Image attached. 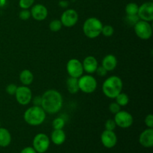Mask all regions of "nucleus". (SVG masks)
Segmentation results:
<instances>
[{
    "label": "nucleus",
    "instance_id": "40",
    "mask_svg": "<svg viewBox=\"0 0 153 153\" xmlns=\"http://www.w3.org/2000/svg\"><path fill=\"white\" fill-rule=\"evenodd\" d=\"M0 126H1V123H0Z\"/></svg>",
    "mask_w": 153,
    "mask_h": 153
},
{
    "label": "nucleus",
    "instance_id": "17",
    "mask_svg": "<svg viewBox=\"0 0 153 153\" xmlns=\"http://www.w3.org/2000/svg\"><path fill=\"white\" fill-rule=\"evenodd\" d=\"M102 66L108 72L113 71L117 66V59L114 55H107L102 61Z\"/></svg>",
    "mask_w": 153,
    "mask_h": 153
},
{
    "label": "nucleus",
    "instance_id": "3",
    "mask_svg": "<svg viewBox=\"0 0 153 153\" xmlns=\"http://www.w3.org/2000/svg\"><path fill=\"white\" fill-rule=\"evenodd\" d=\"M46 113L41 106H31L25 111L23 118L25 122L31 126H37L46 120Z\"/></svg>",
    "mask_w": 153,
    "mask_h": 153
},
{
    "label": "nucleus",
    "instance_id": "4",
    "mask_svg": "<svg viewBox=\"0 0 153 153\" xmlns=\"http://www.w3.org/2000/svg\"><path fill=\"white\" fill-rule=\"evenodd\" d=\"M102 22L96 17H90L83 24V32L90 39L97 38L101 34Z\"/></svg>",
    "mask_w": 153,
    "mask_h": 153
},
{
    "label": "nucleus",
    "instance_id": "25",
    "mask_svg": "<svg viewBox=\"0 0 153 153\" xmlns=\"http://www.w3.org/2000/svg\"><path fill=\"white\" fill-rule=\"evenodd\" d=\"M64 126H65V121L61 117L55 118L52 121V127L54 129H63Z\"/></svg>",
    "mask_w": 153,
    "mask_h": 153
},
{
    "label": "nucleus",
    "instance_id": "30",
    "mask_svg": "<svg viewBox=\"0 0 153 153\" xmlns=\"http://www.w3.org/2000/svg\"><path fill=\"white\" fill-rule=\"evenodd\" d=\"M31 11L28 9H22L19 13V19L22 20H27L31 17Z\"/></svg>",
    "mask_w": 153,
    "mask_h": 153
},
{
    "label": "nucleus",
    "instance_id": "12",
    "mask_svg": "<svg viewBox=\"0 0 153 153\" xmlns=\"http://www.w3.org/2000/svg\"><path fill=\"white\" fill-rule=\"evenodd\" d=\"M137 16L140 20L152 22L153 20V2L147 1L139 6Z\"/></svg>",
    "mask_w": 153,
    "mask_h": 153
},
{
    "label": "nucleus",
    "instance_id": "6",
    "mask_svg": "<svg viewBox=\"0 0 153 153\" xmlns=\"http://www.w3.org/2000/svg\"><path fill=\"white\" fill-rule=\"evenodd\" d=\"M134 32L136 35L141 40H149L152 35V28L149 22L139 20L134 25Z\"/></svg>",
    "mask_w": 153,
    "mask_h": 153
},
{
    "label": "nucleus",
    "instance_id": "32",
    "mask_svg": "<svg viewBox=\"0 0 153 153\" xmlns=\"http://www.w3.org/2000/svg\"><path fill=\"white\" fill-rule=\"evenodd\" d=\"M16 89H17V86L15 84H10L7 85L5 88V91L7 94L10 96H14L15 93H16Z\"/></svg>",
    "mask_w": 153,
    "mask_h": 153
},
{
    "label": "nucleus",
    "instance_id": "19",
    "mask_svg": "<svg viewBox=\"0 0 153 153\" xmlns=\"http://www.w3.org/2000/svg\"><path fill=\"white\" fill-rule=\"evenodd\" d=\"M11 143V134L5 128L0 127V146L7 147Z\"/></svg>",
    "mask_w": 153,
    "mask_h": 153
},
{
    "label": "nucleus",
    "instance_id": "23",
    "mask_svg": "<svg viewBox=\"0 0 153 153\" xmlns=\"http://www.w3.org/2000/svg\"><path fill=\"white\" fill-rule=\"evenodd\" d=\"M139 6L134 2H130L127 4L126 6V15L131 16V15H137L138 11Z\"/></svg>",
    "mask_w": 153,
    "mask_h": 153
},
{
    "label": "nucleus",
    "instance_id": "36",
    "mask_svg": "<svg viewBox=\"0 0 153 153\" xmlns=\"http://www.w3.org/2000/svg\"><path fill=\"white\" fill-rule=\"evenodd\" d=\"M20 153H37L35 151V149L33 147H31V146H28V147H25L21 151Z\"/></svg>",
    "mask_w": 153,
    "mask_h": 153
},
{
    "label": "nucleus",
    "instance_id": "20",
    "mask_svg": "<svg viewBox=\"0 0 153 153\" xmlns=\"http://www.w3.org/2000/svg\"><path fill=\"white\" fill-rule=\"evenodd\" d=\"M19 81L25 86H29L34 81V74L29 70H23L19 74Z\"/></svg>",
    "mask_w": 153,
    "mask_h": 153
},
{
    "label": "nucleus",
    "instance_id": "5",
    "mask_svg": "<svg viewBox=\"0 0 153 153\" xmlns=\"http://www.w3.org/2000/svg\"><path fill=\"white\" fill-rule=\"evenodd\" d=\"M79 91L85 94H92L97 88V81L91 75H85L79 78Z\"/></svg>",
    "mask_w": 153,
    "mask_h": 153
},
{
    "label": "nucleus",
    "instance_id": "27",
    "mask_svg": "<svg viewBox=\"0 0 153 153\" xmlns=\"http://www.w3.org/2000/svg\"><path fill=\"white\" fill-rule=\"evenodd\" d=\"M35 0H19V6L22 9H28L34 4Z\"/></svg>",
    "mask_w": 153,
    "mask_h": 153
},
{
    "label": "nucleus",
    "instance_id": "31",
    "mask_svg": "<svg viewBox=\"0 0 153 153\" xmlns=\"http://www.w3.org/2000/svg\"><path fill=\"white\" fill-rule=\"evenodd\" d=\"M108 109L111 113L113 114H116L117 112L120 111V106L115 102H111L109 105Z\"/></svg>",
    "mask_w": 153,
    "mask_h": 153
},
{
    "label": "nucleus",
    "instance_id": "2",
    "mask_svg": "<svg viewBox=\"0 0 153 153\" xmlns=\"http://www.w3.org/2000/svg\"><path fill=\"white\" fill-rule=\"evenodd\" d=\"M123 83L122 79L117 76H112L104 81L102 90L105 97L110 99H115L118 94L122 92Z\"/></svg>",
    "mask_w": 153,
    "mask_h": 153
},
{
    "label": "nucleus",
    "instance_id": "28",
    "mask_svg": "<svg viewBox=\"0 0 153 153\" xmlns=\"http://www.w3.org/2000/svg\"><path fill=\"white\" fill-rule=\"evenodd\" d=\"M105 127L106 130H109V131H114V129L117 127L116 123H115L114 120H111V119L107 120L106 122L105 123Z\"/></svg>",
    "mask_w": 153,
    "mask_h": 153
},
{
    "label": "nucleus",
    "instance_id": "38",
    "mask_svg": "<svg viewBox=\"0 0 153 153\" xmlns=\"http://www.w3.org/2000/svg\"><path fill=\"white\" fill-rule=\"evenodd\" d=\"M6 0H0V7H3L5 4Z\"/></svg>",
    "mask_w": 153,
    "mask_h": 153
},
{
    "label": "nucleus",
    "instance_id": "7",
    "mask_svg": "<svg viewBox=\"0 0 153 153\" xmlns=\"http://www.w3.org/2000/svg\"><path fill=\"white\" fill-rule=\"evenodd\" d=\"M50 145V139L44 133H39L33 139V148L38 153H45Z\"/></svg>",
    "mask_w": 153,
    "mask_h": 153
},
{
    "label": "nucleus",
    "instance_id": "15",
    "mask_svg": "<svg viewBox=\"0 0 153 153\" xmlns=\"http://www.w3.org/2000/svg\"><path fill=\"white\" fill-rule=\"evenodd\" d=\"M139 143L145 148L153 146V128H148L145 129L139 136Z\"/></svg>",
    "mask_w": 153,
    "mask_h": 153
},
{
    "label": "nucleus",
    "instance_id": "24",
    "mask_svg": "<svg viewBox=\"0 0 153 153\" xmlns=\"http://www.w3.org/2000/svg\"><path fill=\"white\" fill-rule=\"evenodd\" d=\"M62 26L63 25L60 19H54V20L51 21L49 25V29L52 31H54V32L59 31L62 28Z\"/></svg>",
    "mask_w": 153,
    "mask_h": 153
},
{
    "label": "nucleus",
    "instance_id": "9",
    "mask_svg": "<svg viewBox=\"0 0 153 153\" xmlns=\"http://www.w3.org/2000/svg\"><path fill=\"white\" fill-rule=\"evenodd\" d=\"M14 96L17 102L21 105H27L32 100V92L31 89L25 85L17 87Z\"/></svg>",
    "mask_w": 153,
    "mask_h": 153
},
{
    "label": "nucleus",
    "instance_id": "14",
    "mask_svg": "<svg viewBox=\"0 0 153 153\" xmlns=\"http://www.w3.org/2000/svg\"><path fill=\"white\" fill-rule=\"evenodd\" d=\"M31 16L37 21H43L47 17L48 10L42 4H37L31 7Z\"/></svg>",
    "mask_w": 153,
    "mask_h": 153
},
{
    "label": "nucleus",
    "instance_id": "1",
    "mask_svg": "<svg viewBox=\"0 0 153 153\" xmlns=\"http://www.w3.org/2000/svg\"><path fill=\"white\" fill-rule=\"evenodd\" d=\"M63 106V97L56 90H48L41 97V107L46 113L55 114Z\"/></svg>",
    "mask_w": 153,
    "mask_h": 153
},
{
    "label": "nucleus",
    "instance_id": "22",
    "mask_svg": "<svg viewBox=\"0 0 153 153\" xmlns=\"http://www.w3.org/2000/svg\"><path fill=\"white\" fill-rule=\"evenodd\" d=\"M116 102L120 106H126L129 102V97L125 93L121 92L120 94H118L115 98Z\"/></svg>",
    "mask_w": 153,
    "mask_h": 153
},
{
    "label": "nucleus",
    "instance_id": "29",
    "mask_svg": "<svg viewBox=\"0 0 153 153\" xmlns=\"http://www.w3.org/2000/svg\"><path fill=\"white\" fill-rule=\"evenodd\" d=\"M140 20L138 16L137 15H131V16H128V15H126V22H128V24L131 25H134L136 23H137L138 21Z\"/></svg>",
    "mask_w": 153,
    "mask_h": 153
},
{
    "label": "nucleus",
    "instance_id": "35",
    "mask_svg": "<svg viewBox=\"0 0 153 153\" xmlns=\"http://www.w3.org/2000/svg\"><path fill=\"white\" fill-rule=\"evenodd\" d=\"M31 100H32V102L34 104V105L41 106V97L37 96V97H34V99H32Z\"/></svg>",
    "mask_w": 153,
    "mask_h": 153
},
{
    "label": "nucleus",
    "instance_id": "34",
    "mask_svg": "<svg viewBox=\"0 0 153 153\" xmlns=\"http://www.w3.org/2000/svg\"><path fill=\"white\" fill-rule=\"evenodd\" d=\"M96 73L100 77H105V76L107 75L108 71L102 67V66H100V67H97V70H96Z\"/></svg>",
    "mask_w": 153,
    "mask_h": 153
},
{
    "label": "nucleus",
    "instance_id": "33",
    "mask_svg": "<svg viewBox=\"0 0 153 153\" xmlns=\"http://www.w3.org/2000/svg\"><path fill=\"white\" fill-rule=\"evenodd\" d=\"M145 125L148 127V128H153V115L152 114H148L147 116L145 117L144 120Z\"/></svg>",
    "mask_w": 153,
    "mask_h": 153
},
{
    "label": "nucleus",
    "instance_id": "8",
    "mask_svg": "<svg viewBox=\"0 0 153 153\" xmlns=\"http://www.w3.org/2000/svg\"><path fill=\"white\" fill-rule=\"evenodd\" d=\"M114 121L117 126L120 128H127L132 126L134 123V118L129 112L126 111H120L119 112L114 114Z\"/></svg>",
    "mask_w": 153,
    "mask_h": 153
},
{
    "label": "nucleus",
    "instance_id": "26",
    "mask_svg": "<svg viewBox=\"0 0 153 153\" xmlns=\"http://www.w3.org/2000/svg\"><path fill=\"white\" fill-rule=\"evenodd\" d=\"M114 29L113 26L110 25H106L102 26L101 34H102L105 37H111L114 34Z\"/></svg>",
    "mask_w": 153,
    "mask_h": 153
},
{
    "label": "nucleus",
    "instance_id": "10",
    "mask_svg": "<svg viewBox=\"0 0 153 153\" xmlns=\"http://www.w3.org/2000/svg\"><path fill=\"white\" fill-rule=\"evenodd\" d=\"M67 71L70 77L79 79L84 73L82 63L77 58H72L67 64Z\"/></svg>",
    "mask_w": 153,
    "mask_h": 153
},
{
    "label": "nucleus",
    "instance_id": "21",
    "mask_svg": "<svg viewBox=\"0 0 153 153\" xmlns=\"http://www.w3.org/2000/svg\"><path fill=\"white\" fill-rule=\"evenodd\" d=\"M67 88L69 93L71 94H76L79 91V79L73 77H69L67 80Z\"/></svg>",
    "mask_w": 153,
    "mask_h": 153
},
{
    "label": "nucleus",
    "instance_id": "39",
    "mask_svg": "<svg viewBox=\"0 0 153 153\" xmlns=\"http://www.w3.org/2000/svg\"><path fill=\"white\" fill-rule=\"evenodd\" d=\"M149 1H153V0H149Z\"/></svg>",
    "mask_w": 153,
    "mask_h": 153
},
{
    "label": "nucleus",
    "instance_id": "13",
    "mask_svg": "<svg viewBox=\"0 0 153 153\" xmlns=\"http://www.w3.org/2000/svg\"><path fill=\"white\" fill-rule=\"evenodd\" d=\"M101 141L105 147L111 149L117 145V136L114 131L105 129L101 134Z\"/></svg>",
    "mask_w": 153,
    "mask_h": 153
},
{
    "label": "nucleus",
    "instance_id": "18",
    "mask_svg": "<svg viewBox=\"0 0 153 153\" xmlns=\"http://www.w3.org/2000/svg\"><path fill=\"white\" fill-rule=\"evenodd\" d=\"M51 140L55 145L63 144L66 140V134L63 129H54L51 134Z\"/></svg>",
    "mask_w": 153,
    "mask_h": 153
},
{
    "label": "nucleus",
    "instance_id": "11",
    "mask_svg": "<svg viewBox=\"0 0 153 153\" xmlns=\"http://www.w3.org/2000/svg\"><path fill=\"white\" fill-rule=\"evenodd\" d=\"M61 22L64 26L70 28L77 23L79 20V14L74 9H67L64 10L61 16Z\"/></svg>",
    "mask_w": 153,
    "mask_h": 153
},
{
    "label": "nucleus",
    "instance_id": "37",
    "mask_svg": "<svg viewBox=\"0 0 153 153\" xmlns=\"http://www.w3.org/2000/svg\"><path fill=\"white\" fill-rule=\"evenodd\" d=\"M59 5L61 7H67L68 6V1H61L59 2Z\"/></svg>",
    "mask_w": 153,
    "mask_h": 153
},
{
    "label": "nucleus",
    "instance_id": "16",
    "mask_svg": "<svg viewBox=\"0 0 153 153\" xmlns=\"http://www.w3.org/2000/svg\"><path fill=\"white\" fill-rule=\"evenodd\" d=\"M82 66H83L84 71L89 73V74L96 73V70H97V67H99L97 58L92 55L86 57L84 59L83 62H82Z\"/></svg>",
    "mask_w": 153,
    "mask_h": 153
}]
</instances>
